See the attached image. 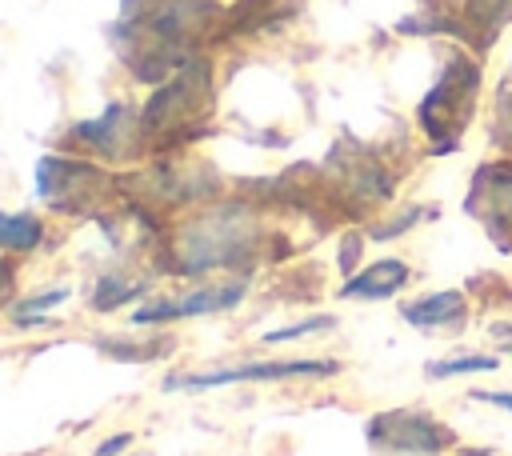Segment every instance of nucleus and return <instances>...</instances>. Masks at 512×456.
<instances>
[{
	"label": "nucleus",
	"instance_id": "obj_1",
	"mask_svg": "<svg viewBox=\"0 0 512 456\" xmlns=\"http://www.w3.org/2000/svg\"><path fill=\"white\" fill-rule=\"evenodd\" d=\"M368 440L384 452H400V456H436L452 444V432L412 408H396V412H380L368 420Z\"/></svg>",
	"mask_w": 512,
	"mask_h": 456
},
{
	"label": "nucleus",
	"instance_id": "obj_10",
	"mask_svg": "<svg viewBox=\"0 0 512 456\" xmlns=\"http://www.w3.org/2000/svg\"><path fill=\"white\" fill-rule=\"evenodd\" d=\"M64 296H68V288H52V292H40V296H28L24 304H16V308H12V320H16V324H40V320H44L40 312H48V308H56V304H60Z\"/></svg>",
	"mask_w": 512,
	"mask_h": 456
},
{
	"label": "nucleus",
	"instance_id": "obj_7",
	"mask_svg": "<svg viewBox=\"0 0 512 456\" xmlns=\"http://www.w3.org/2000/svg\"><path fill=\"white\" fill-rule=\"evenodd\" d=\"M40 236H44V228H40V220L32 212H20V216L0 212V248H8V252H32L40 244Z\"/></svg>",
	"mask_w": 512,
	"mask_h": 456
},
{
	"label": "nucleus",
	"instance_id": "obj_12",
	"mask_svg": "<svg viewBox=\"0 0 512 456\" xmlns=\"http://www.w3.org/2000/svg\"><path fill=\"white\" fill-rule=\"evenodd\" d=\"M132 444V432H116V436H108L100 448H96V456H116V452H124Z\"/></svg>",
	"mask_w": 512,
	"mask_h": 456
},
{
	"label": "nucleus",
	"instance_id": "obj_13",
	"mask_svg": "<svg viewBox=\"0 0 512 456\" xmlns=\"http://www.w3.org/2000/svg\"><path fill=\"white\" fill-rule=\"evenodd\" d=\"M472 400H484V404H496V408L512 412V392H472Z\"/></svg>",
	"mask_w": 512,
	"mask_h": 456
},
{
	"label": "nucleus",
	"instance_id": "obj_5",
	"mask_svg": "<svg viewBox=\"0 0 512 456\" xmlns=\"http://www.w3.org/2000/svg\"><path fill=\"white\" fill-rule=\"evenodd\" d=\"M408 284V264L388 256V260H376L368 264L364 272L348 276V284L340 288V296H360V300H384V296H396L400 288Z\"/></svg>",
	"mask_w": 512,
	"mask_h": 456
},
{
	"label": "nucleus",
	"instance_id": "obj_2",
	"mask_svg": "<svg viewBox=\"0 0 512 456\" xmlns=\"http://www.w3.org/2000/svg\"><path fill=\"white\" fill-rule=\"evenodd\" d=\"M340 372L336 360H264V364H240V368H216L200 376H168L164 388H220L240 380H288V376H332Z\"/></svg>",
	"mask_w": 512,
	"mask_h": 456
},
{
	"label": "nucleus",
	"instance_id": "obj_8",
	"mask_svg": "<svg viewBox=\"0 0 512 456\" xmlns=\"http://www.w3.org/2000/svg\"><path fill=\"white\" fill-rule=\"evenodd\" d=\"M140 292H144V284H128V280L104 276V280L96 284V292H92V308L112 312V308H120V304H128V300H136Z\"/></svg>",
	"mask_w": 512,
	"mask_h": 456
},
{
	"label": "nucleus",
	"instance_id": "obj_4",
	"mask_svg": "<svg viewBox=\"0 0 512 456\" xmlns=\"http://www.w3.org/2000/svg\"><path fill=\"white\" fill-rule=\"evenodd\" d=\"M472 92H476V68H472V64H452V68L440 76V84L432 88V96L420 104V124H424V132L440 136L444 128H452L448 120H456V116L464 112V96H472Z\"/></svg>",
	"mask_w": 512,
	"mask_h": 456
},
{
	"label": "nucleus",
	"instance_id": "obj_11",
	"mask_svg": "<svg viewBox=\"0 0 512 456\" xmlns=\"http://www.w3.org/2000/svg\"><path fill=\"white\" fill-rule=\"evenodd\" d=\"M332 324H336L332 316H312V320H300V324H288V328H276V332H268V336H264V344L300 340V336H308V332H324V328H332Z\"/></svg>",
	"mask_w": 512,
	"mask_h": 456
},
{
	"label": "nucleus",
	"instance_id": "obj_9",
	"mask_svg": "<svg viewBox=\"0 0 512 456\" xmlns=\"http://www.w3.org/2000/svg\"><path fill=\"white\" fill-rule=\"evenodd\" d=\"M464 372H496V356H452V360L428 364V376H432V380L464 376Z\"/></svg>",
	"mask_w": 512,
	"mask_h": 456
},
{
	"label": "nucleus",
	"instance_id": "obj_3",
	"mask_svg": "<svg viewBox=\"0 0 512 456\" xmlns=\"http://www.w3.org/2000/svg\"><path fill=\"white\" fill-rule=\"evenodd\" d=\"M240 296H244V284H220V288H200V292H188L176 300H152L132 312V324H168V320H184V316L220 312V308H232Z\"/></svg>",
	"mask_w": 512,
	"mask_h": 456
},
{
	"label": "nucleus",
	"instance_id": "obj_15",
	"mask_svg": "<svg viewBox=\"0 0 512 456\" xmlns=\"http://www.w3.org/2000/svg\"><path fill=\"white\" fill-rule=\"evenodd\" d=\"M504 352H508V356H512V340H508V344H504Z\"/></svg>",
	"mask_w": 512,
	"mask_h": 456
},
{
	"label": "nucleus",
	"instance_id": "obj_14",
	"mask_svg": "<svg viewBox=\"0 0 512 456\" xmlns=\"http://www.w3.org/2000/svg\"><path fill=\"white\" fill-rule=\"evenodd\" d=\"M8 288H12V272H8V264H0V300L8 296Z\"/></svg>",
	"mask_w": 512,
	"mask_h": 456
},
{
	"label": "nucleus",
	"instance_id": "obj_6",
	"mask_svg": "<svg viewBox=\"0 0 512 456\" xmlns=\"http://www.w3.org/2000/svg\"><path fill=\"white\" fill-rule=\"evenodd\" d=\"M400 316L416 328H448L464 316V292L460 288H448V292H432V296H420L412 304L400 308Z\"/></svg>",
	"mask_w": 512,
	"mask_h": 456
}]
</instances>
